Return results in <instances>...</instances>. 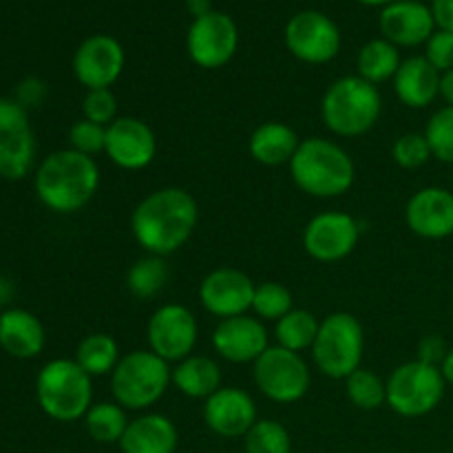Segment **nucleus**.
<instances>
[{
  "mask_svg": "<svg viewBox=\"0 0 453 453\" xmlns=\"http://www.w3.org/2000/svg\"><path fill=\"white\" fill-rule=\"evenodd\" d=\"M197 219V199L188 190L168 186L137 203L131 215V233L149 255L168 257L188 243Z\"/></svg>",
  "mask_w": 453,
  "mask_h": 453,
  "instance_id": "1",
  "label": "nucleus"
},
{
  "mask_svg": "<svg viewBox=\"0 0 453 453\" xmlns=\"http://www.w3.org/2000/svg\"><path fill=\"white\" fill-rule=\"evenodd\" d=\"M35 195L58 215L78 212L96 197L100 188V168L96 159L73 149L56 150L35 171Z\"/></svg>",
  "mask_w": 453,
  "mask_h": 453,
  "instance_id": "2",
  "label": "nucleus"
},
{
  "mask_svg": "<svg viewBox=\"0 0 453 453\" xmlns=\"http://www.w3.org/2000/svg\"><path fill=\"white\" fill-rule=\"evenodd\" d=\"M292 181L310 197L332 199L348 193L357 180V166L348 150L326 137L301 140L288 164Z\"/></svg>",
  "mask_w": 453,
  "mask_h": 453,
  "instance_id": "3",
  "label": "nucleus"
},
{
  "mask_svg": "<svg viewBox=\"0 0 453 453\" xmlns=\"http://www.w3.org/2000/svg\"><path fill=\"white\" fill-rule=\"evenodd\" d=\"M383 113V97L376 84L361 75H343L327 87L321 118L327 131L339 137H361L376 127Z\"/></svg>",
  "mask_w": 453,
  "mask_h": 453,
  "instance_id": "4",
  "label": "nucleus"
},
{
  "mask_svg": "<svg viewBox=\"0 0 453 453\" xmlns=\"http://www.w3.org/2000/svg\"><path fill=\"white\" fill-rule=\"evenodd\" d=\"M173 385V367L150 349H135L119 358L111 374V394L118 405L131 411H146L162 401Z\"/></svg>",
  "mask_w": 453,
  "mask_h": 453,
  "instance_id": "5",
  "label": "nucleus"
},
{
  "mask_svg": "<svg viewBox=\"0 0 453 453\" xmlns=\"http://www.w3.org/2000/svg\"><path fill=\"white\" fill-rule=\"evenodd\" d=\"M35 396L49 418L73 423L91 410L93 379L75 361L56 358L40 370Z\"/></svg>",
  "mask_w": 453,
  "mask_h": 453,
  "instance_id": "6",
  "label": "nucleus"
},
{
  "mask_svg": "<svg viewBox=\"0 0 453 453\" xmlns=\"http://www.w3.org/2000/svg\"><path fill=\"white\" fill-rule=\"evenodd\" d=\"M312 361L323 376L345 380L361 367L365 352V330L349 312L327 314L319 326L312 345Z\"/></svg>",
  "mask_w": 453,
  "mask_h": 453,
  "instance_id": "7",
  "label": "nucleus"
},
{
  "mask_svg": "<svg viewBox=\"0 0 453 453\" xmlns=\"http://www.w3.org/2000/svg\"><path fill=\"white\" fill-rule=\"evenodd\" d=\"M447 383L441 367L423 361L398 365L388 379V405L403 418H420L436 410L445 398Z\"/></svg>",
  "mask_w": 453,
  "mask_h": 453,
  "instance_id": "8",
  "label": "nucleus"
},
{
  "mask_svg": "<svg viewBox=\"0 0 453 453\" xmlns=\"http://www.w3.org/2000/svg\"><path fill=\"white\" fill-rule=\"evenodd\" d=\"M252 379L257 389L268 401L279 405L299 403L312 385V372L301 354L286 348H268L252 367Z\"/></svg>",
  "mask_w": 453,
  "mask_h": 453,
  "instance_id": "9",
  "label": "nucleus"
},
{
  "mask_svg": "<svg viewBox=\"0 0 453 453\" xmlns=\"http://www.w3.org/2000/svg\"><path fill=\"white\" fill-rule=\"evenodd\" d=\"M286 47L305 65H327L341 51V29L327 13L317 9L296 12L286 25Z\"/></svg>",
  "mask_w": 453,
  "mask_h": 453,
  "instance_id": "10",
  "label": "nucleus"
},
{
  "mask_svg": "<svg viewBox=\"0 0 453 453\" xmlns=\"http://www.w3.org/2000/svg\"><path fill=\"white\" fill-rule=\"evenodd\" d=\"M239 47L237 22L224 12L212 9L202 18H195L186 34V51L190 60L202 69H221L234 58Z\"/></svg>",
  "mask_w": 453,
  "mask_h": 453,
  "instance_id": "11",
  "label": "nucleus"
},
{
  "mask_svg": "<svg viewBox=\"0 0 453 453\" xmlns=\"http://www.w3.org/2000/svg\"><path fill=\"white\" fill-rule=\"evenodd\" d=\"M197 339V319L181 303H166L157 308L146 326L149 349L166 363H180L190 357Z\"/></svg>",
  "mask_w": 453,
  "mask_h": 453,
  "instance_id": "12",
  "label": "nucleus"
},
{
  "mask_svg": "<svg viewBox=\"0 0 453 453\" xmlns=\"http://www.w3.org/2000/svg\"><path fill=\"white\" fill-rule=\"evenodd\" d=\"M35 140L27 109L18 100L0 97V177L18 181L29 175Z\"/></svg>",
  "mask_w": 453,
  "mask_h": 453,
  "instance_id": "13",
  "label": "nucleus"
},
{
  "mask_svg": "<svg viewBox=\"0 0 453 453\" xmlns=\"http://www.w3.org/2000/svg\"><path fill=\"white\" fill-rule=\"evenodd\" d=\"M361 239V224L341 211L319 212L303 230V248L321 264H336L354 252Z\"/></svg>",
  "mask_w": 453,
  "mask_h": 453,
  "instance_id": "14",
  "label": "nucleus"
},
{
  "mask_svg": "<svg viewBox=\"0 0 453 453\" xmlns=\"http://www.w3.org/2000/svg\"><path fill=\"white\" fill-rule=\"evenodd\" d=\"M127 53L122 42L109 34H93L73 53V75L87 91L111 88L122 78Z\"/></svg>",
  "mask_w": 453,
  "mask_h": 453,
  "instance_id": "15",
  "label": "nucleus"
},
{
  "mask_svg": "<svg viewBox=\"0 0 453 453\" xmlns=\"http://www.w3.org/2000/svg\"><path fill=\"white\" fill-rule=\"evenodd\" d=\"M104 153L122 171H144L157 155V137L144 119L119 115L106 127Z\"/></svg>",
  "mask_w": 453,
  "mask_h": 453,
  "instance_id": "16",
  "label": "nucleus"
},
{
  "mask_svg": "<svg viewBox=\"0 0 453 453\" xmlns=\"http://www.w3.org/2000/svg\"><path fill=\"white\" fill-rule=\"evenodd\" d=\"M257 283L243 270L217 268L206 274L199 286V301L203 310L219 321L242 317L252 310Z\"/></svg>",
  "mask_w": 453,
  "mask_h": 453,
  "instance_id": "17",
  "label": "nucleus"
},
{
  "mask_svg": "<svg viewBox=\"0 0 453 453\" xmlns=\"http://www.w3.org/2000/svg\"><path fill=\"white\" fill-rule=\"evenodd\" d=\"M212 348L224 361L234 365H246V363L255 365L257 358L270 348L268 330L261 319L248 314L224 319L212 332Z\"/></svg>",
  "mask_w": 453,
  "mask_h": 453,
  "instance_id": "18",
  "label": "nucleus"
},
{
  "mask_svg": "<svg viewBox=\"0 0 453 453\" xmlns=\"http://www.w3.org/2000/svg\"><path fill=\"white\" fill-rule=\"evenodd\" d=\"M257 420V403L246 389L221 388L203 401V423L221 438H243Z\"/></svg>",
  "mask_w": 453,
  "mask_h": 453,
  "instance_id": "19",
  "label": "nucleus"
},
{
  "mask_svg": "<svg viewBox=\"0 0 453 453\" xmlns=\"http://www.w3.org/2000/svg\"><path fill=\"white\" fill-rule=\"evenodd\" d=\"M379 29L383 34L380 38L396 47H418L432 38L436 22L429 4L420 0H394L380 9Z\"/></svg>",
  "mask_w": 453,
  "mask_h": 453,
  "instance_id": "20",
  "label": "nucleus"
},
{
  "mask_svg": "<svg viewBox=\"0 0 453 453\" xmlns=\"http://www.w3.org/2000/svg\"><path fill=\"white\" fill-rule=\"evenodd\" d=\"M405 221L423 239H447L453 234V193L441 186L416 190L405 206Z\"/></svg>",
  "mask_w": 453,
  "mask_h": 453,
  "instance_id": "21",
  "label": "nucleus"
},
{
  "mask_svg": "<svg viewBox=\"0 0 453 453\" xmlns=\"http://www.w3.org/2000/svg\"><path fill=\"white\" fill-rule=\"evenodd\" d=\"M441 75L427 58L411 56L394 75V93L407 109H427L441 97Z\"/></svg>",
  "mask_w": 453,
  "mask_h": 453,
  "instance_id": "22",
  "label": "nucleus"
},
{
  "mask_svg": "<svg viewBox=\"0 0 453 453\" xmlns=\"http://www.w3.org/2000/svg\"><path fill=\"white\" fill-rule=\"evenodd\" d=\"M180 434L164 414H142L128 423L119 449L122 453H175Z\"/></svg>",
  "mask_w": 453,
  "mask_h": 453,
  "instance_id": "23",
  "label": "nucleus"
},
{
  "mask_svg": "<svg viewBox=\"0 0 453 453\" xmlns=\"http://www.w3.org/2000/svg\"><path fill=\"white\" fill-rule=\"evenodd\" d=\"M47 343V334L38 317L29 310L13 308L0 314V345L16 358L38 357Z\"/></svg>",
  "mask_w": 453,
  "mask_h": 453,
  "instance_id": "24",
  "label": "nucleus"
},
{
  "mask_svg": "<svg viewBox=\"0 0 453 453\" xmlns=\"http://www.w3.org/2000/svg\"><path fill=\"white\" fill-rule=\"evenodd\" d=\"M301 140L295 128L286 122H265L252 131L248 150L252 159L264 166H283L290 164L299 149Z\"/></svg>",
  "mask_w": 453,
  "mask_h": 453,
  "instance_id": "25",
  "label": "nucleus"
},
{
  "mask_svg": "<svg viewBox=\"0 0 453 453\" xmlns=\"http://www.w3.org/2000/svg\"><path fill=\"white\" fill-rule=\"evenodd\" d=\"M173 385L180 394L188 398H202L206 401L208 396L221 389V367L219 363L212 361L211 357L202 354H190L184 361L175 363L173 367Z\"/></svg>",
  "mask_w": 453,
  "mask_h": 453,
  "instance_id": "26",
  "label": "nucleus"
},
{
  "mask_svg": "<svg viewBox=\"0 0 453 453\" xmlns=\"http://www.w3.org/2000/svg\"><path fill=\"white\" fill-rule=\"evenodd\" d=\"M401 65V51H398L396 44L385 38H374L363 44L357 58L358 75L372 84H383L388 80H394Z\"/></svg>",
  "mask_w": 453,
  "mask_h": 453,
  "instance_id": "27",
  "label": "nucleus"
},
{
  "mask_svg": "<svg viewBox=\"0 0 453 453\" xmlns=\"http://www.w3.org/2000/svg\"><path fill=\"white\" fill-rule=\"evenodd\" d=\"M119 358H122V354H119L118 341L104 332H93V334L84 336L78 345V352H75V363L91 379L113 374Z\"/></svg>",
  "mask_w": 453,
  "mask_h": 453,
  "instance_id": "28",
  "label": "nucleus"
},
{
  "mask_svg": "<svg viewBox=\"0 0 453 453\" xmlns=\"http://www.w3.org/2000/svg\"><path fill=\"white\" fill-rule=\"evenodd\" d=\"M319 326H321V321H317V317L310 310L292 308L274 326V339H277L279 348L301 354L305 349H312L319 334Z\"/></svg>",
  "mask_w": 453,
  "mask_h": 453,
  "instance_id": "29",
  "label": "nucleus"
},
{
  "mask_svg": "<svg viewBox=\"0 0 453 453\" xmlns=\"http://www.w3.org/2000/svg\"><path fill=\"white\" fill-rule=\"evenodd\" d=\"M128 423L127 410L118 403H93L91 410L84 416V427L87 434L96 442L102 445H113V442L122 441L124 432H127Z\"/></svg>",
  "mask_w": 453,
  "mask_h": 453,
  "instance_id": "30",
  "label": "nucleus"
},
{
  "mask_svg": "<svg viewBox=\"0 0 453 453\" xmlns=\"http://www.w3.org/2000/svg\"><path fill=\"white\" fill-rule=\"evenodd\" d=\"M168 277H171V270L164 257L149 255L131 265L127 274V288L135 299L149 301L164 290Z\"/></svg>",
  "mask_w": 453,
  "mask_h": 453,
  "instance_id": "31",
  "label": "nucleus"
},
{
  "mask_svg": "<svg viewBox=\"0 0 453 453\" xmlns=\"http://www.w3.org/2000/svg\"><path fill=\"white\" fill-rule=\"evenodd\" d=\"M345 396L358 410H380L388 405V383L376 372L358 367L354 374L345 379Z\"/></svg>",
  "mask_w": 453,
  "mask_h": 453,
  "instance_id": "32",
  "label": "nucleus"
},
{
  "mask_svg": "<svg viewBox=\"0 0 453 453\" xmlns=\"http://www.w3.org/2000/svg\"><path fill=\"white\" fill-rule=\"evenodd\" d=\"M243 447L246 453H292V438L281 423L264 418L243 436Z\"/></svg>",
  "mask_w": 453,
  "mask_h": 453,
  "instance_id": "33",
  "label": "nucleus"
},
{
  "mask_svg": "<svg viewBox=\"0 0 453 453\" xmlns=\"http://www.w3.org/2000/svg\"><path fill=\"white\" fill-rule=\"evenodd\" d=\"M292 305V292L277 281H264L255 286V296H252V312L261 321H274L286 317Z\"/></svg>",
  "mask_w": 453,
  "mask_h": 453,
  "instance_id": "34",
  "label": "nucleus"
},
{
  "mask_svg": "<svg viewBox=\"0 0 453 453\" xmlns=\"http://www.w3.org/2000/svg\"><path fill=\"white\" fill-rule=\"evenodd\" d=\"M432 155L442 164H453V106H442L425 127Z\"/></svg>",
  "mask_w": 453,
  "mask_h": 453,
  "instance_id": "35",
  "label": "nucleus"
},
{
  "mask_svg": "<svg viewBox=\"0 0 453 453\" xmlns=\"http://www.w3.org/2000/svg\"><path fill=\"white\" fill-rule=\"evenodd\" d=\"M392 157L405 171H416V168L425 166L434 155L425 133H405L394 142Z\"/></svg>",
  "mask_w": 453,
  "mask_h": 453,
  "instance_id": "36",
  "label": "nucleus"
},
{
  "mask_svg": "<svg viewBox=\"0 0 453 453\" xmlns=\"http://www.w3.org/2000/svg\"><path fill=\"white\" fill-rule=\"evenodd\" d=\"M82 113L84 119L88 122H96L100 127H111L118 115V97L111 88H93V91H87L82 100Z\"/></svg>",
  "mask_w": 453,
  "mask_h": 453,
  "instance_id": "37",
  "label": "nucleus"
},
{
  "mask_svg": "<svg viewBox=\"0 0 453 453\" xmlns=\"http://www.w3.org/2000/svg\"><path fill=\"white\" fill-rule=\"evenodd\" d=\"M69 149L78 150V153L93 155L104 153L106 146V127H100L96 122H88V119H78L73 127L69 128Z\"/></svg>",
  "mask_w": 453,
  "mask_h": 453,
  "instance_id": "38",
  "label": "nucleus"
},
{
  "mask_svg": "<svg viewBox=\"0 0 453 453\" xmlns=\"http://www.w3.org/2000/svg\"><path fill=\"white\" fill-rule=\"evenodd\" d=\"M425 58L436 66L441 73L453 69V34L451 31L436 29L432 38L425 42Z\"/></svg>",
  "mask_w": 453,
  "mask_h": 453,
  "instance_id": "39",
  "label": "nucleus"
},
{
  "mask_svg": "<svg viewBox=\"0 0 453 453\" xmlns=\"http://www.w3.org/2000/svg\"><path fill=\"white\" fill-rule=\"evenodd\" d=\"M447 352H449V348H447L445 341L436 334L425 336V339L418 343V361L429 363V365L441 367L442 361H445Z\"/></svg>",
  "mask_w": 453,
  "mask_h": 453,
  "instance_id": "40",
  "label": "nucleus"
},
{
  "mask_svg": "<svg viewBox=\"0 0 453 453\" xmlns=\"http://www.w3.org/2000/svg\"><path fill=\"white\" fill-rule=\"evenodd\" d=\"M432 13L436 29L451 31L453 34V0H432Z\"/></svg>",
  "mask_w": 453,
  "mask_h": 453,
  "instance_id": "41",
  "label": "nucleus"
},
{
  "mask_svg": "<svg viewBox=\"0 0 453 453\" xmlns=\"http://www.w3.org/2000/svg\"><path fill=\"white\" fill-rule=\"evenodd\" d=\"M42 96H44V84L35 78L25 80V82L20 84V88H18V102H20L22 106L38 104V102L42 100Z\"/></svg>",
  "mask_w": 453,
  "mask_h": 453,
  "instance_id": "42",
  "label": "nucleus"
},
{
  "mask_svg": "<svg viewBox=\"0 0 453 453\" xmlns=\"http://www.w3.org/2000/svg\"><path fill=\"white\" fill-rule=\"evenodd\" d=\"M441 97L445 106H453V69L441 75Z\"/></svg>",
  "mask_w": 453,
  "mask_h": 453,
  "instance_id": "43",
  "label": "nucleus"
},
{
  "mask_svg": "<svg viewBox=\"0 0 453 453\" xmlns=\"http://www.w3.org/2000/svg\"><path fill=\"white\" fill-rule=\"evenodd\" d=\"M186 7H188V13L193 16V20L212 12L211 0H186Z\"/></svg>",
  "mask_w": 453,
  "mask_h": 453,
  "instance_id": "44",
  "label": "nucleus"
},
{
  "mask_svg": "<svg viewBox=\"0 0 453 453\" xmlns=\"http://www.w3.org/2000/svg\"><path fill=\"white\" fill-rule=\"evenodd\" d=\"M441 372H442V379H445V383L453 388V348H449V352H447L445 361H442V365H441Z\"/></svg>",
  "mask_w": 453,
  "mask_h": 453,
  "instance_id": "45",
  "label": "nucleus"
},
{
  "mask_svg": "<svg viewBox=\"0 0 453 453\" xmlns=\"http://www.w3.org/2000/svg\"><path fill=\"white\" fill-rule=\"evenodd\" d=\"M357 3L365 4V7H388V4H392L394 0H357Z\"/></svg>",
  "mask_w": 453,
  "mask_h": 453,
  "instance_id": "46",
  "label": "nucleus"
},
{
  "mask_svg": "<svg viewBox=\"0 0 453 453\" xmlns=\"http://www.w3.org/2000/svg\"><path fill=\"white\" fill-rule=\"evenodd\" d=\"M451 193H453V184H451Z\"/></svg>",
  "mask_w": 453,
  "mask_h": 453,
  "instance_id": "47",
  "label": "nucleus"
},
{
  "mask_svg": "<svg viewBox=\"0 0 453 453\" xmlns=\"http://www.w3.org/2000/svg\"><path fill=\"white\" fill-rule=\"evenodd\" d=\"M65 453H69V451H65Z\"/></svg>",
  "mask_w": 453,
  "mask_h": 453,
  "instance_id": "48",
  "label": "nucleus"
}]
</instances>
